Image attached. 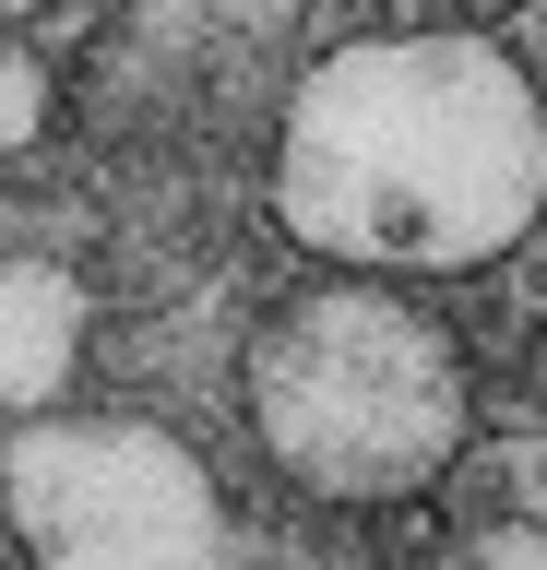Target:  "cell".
<instances>
[{
  "label": "cell",
  "instance_id": "1",
  "mask_svg": "<svg viewBox=\"0 0 547 570\" xmlns=\"http://www.w3.org/2000/svg\"><path fill=\"white\" fill-rule=\"evenodd\" d=\"M547 214V96L500 36L404 24L297 71L274 131V226L322 274H476Z\"/></svg>",
  "mask_w": 547,
  "mask_h": 570
},
{
  "label": "cell",
  "instance_id": "2",
  "mask_svg": "<svg viewBox=\"0 0 547 570\" xmlns=\"http://www.w3.org/2000/svg\"><path fill=\"white\" fill-rule=\"evenodd\" d=\"M262 463L322 511H393L452 475L476 440L465 345L440 333L393 274H310L251 321L238 345Z\"/></svg>",
  "mask_w": 547,
  "mask_h": 570
},
{
  "label": "cell",
  "instance_id": "3",
  "mask_svg": "<svg viewBox=\"0 0 547 570\" xmlns=\"http://www.w3.org/2000/svg\"><path fill=\"white\" fill-rule=\"evenodd\" d=\"M0 534L25 570H238L215 463L131 404H48L0 428Z\"/></svg>",
  "mask_w": 547,
  "mask_h": 570
},
{
  "label": "cell",
  "instance_id": "4",
  "mask_svg": "<svg viewBox=\"0 0 547 570\" xmlns=\"http://www.w3.org/2000/svg\"><path fill=\"white\" fill-rule=\"evenodd\" d=\"M84 345H96V297H84L60 262L0 249V428L48 416V404L84 381Z\"/></svg>",
  "mask_w": 547,
  "mask_h": 570
},
{
  "label": "cell",
  "instance_id": "5",
  "mask_svg": "<svg viewBox=\"0 0 547 570\" xmlns=\"http://www.w3.org/2000/svg\"><path fill=\"white\" fill-rule=\"evenodd\" d=\"M48 107H60V71H48L37 48H12V36H0V155L48 142Z\"/></svg>",
  "mask_w": 547,
  "mask_h": 570
},
{
  "label": "cell",
  "instance_id": "6",
  "mask_svg": "<svg viewBox=\"0 0 547 570\" xmlns=\"http://www.w3.org/2000/svg\"><path fill=\"white\" fill-rule=\"evenodd\" d=\"M440 570H547V523H524V511H500V523H476L440 547Z\"/></svg>",
  "mask_w": 547,
  "mask_h": 570
},
{
  "label": "cell",
  "instance_id": "7",
  "mask_svg": "<svg viewBox=\"0 0 547 570\" xmlns=\"http://www.w3.org/2000/svg\"><path fill=\"white\" fill-rule=\"evenodd\" d=\"M60 12H96V0H0V24H60Z\"/></svg>",
  "mask_w": 547,
  "mask_h": 570
}]
</instances>
